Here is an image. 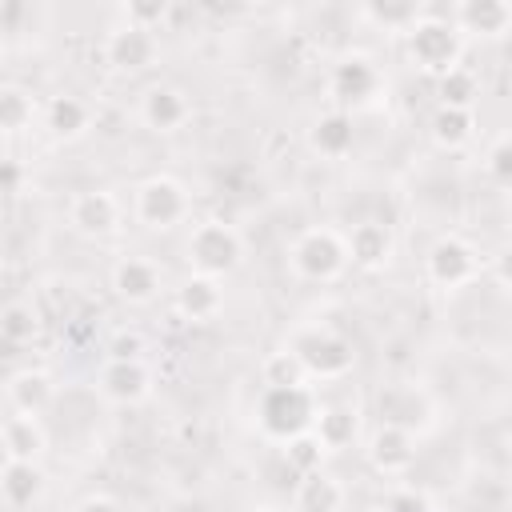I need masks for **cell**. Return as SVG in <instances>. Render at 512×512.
Masks as SVG:
<instances>
[{"instance_id": "1", "label": "cell", "mask_w": 512, "mask_h": 512, "mask_svg": "<svg viewBox=\"0 0 512 512\" xmlns=\"http://www.w3.org/2000/svg\"><path fill=\"white\" fill-rule=\"evenodd\" d=\"M288 352L300 360V368H304L308 380H344L356 368L352 340H344L340 332L320 328V324L296 328L288 336Z\"/></svg>"}, {"instance_id": "2", "label": "cell", "mask_w": 512, "mask_h": 512, "mask_svg": "<svg viewBox=\"0 0 512 512\" xmlns=\"http://www.w3.org/2000/svg\"><path fill=\"white\" fill-rule=\"evenodd\" d=\"M316 396L308 384H292V388H264L260 392V404H256V424L268 440H292V436H304L312 432L316 424Z\"/></svg>"}, {"instance_id": "3", "label": "cell", "mask_w": 512, "mask_h": 512, "mask_svg": "<svg viewBox=\"0 0 512 512\" xmlns=\"http://www.w3.org/2000/svg\"><path fill=\"white\" fill-rule=\"evenodd\" d=\"M184 252H188V268L196 276L220 280V276H232L244 264V236L228 220H204V224L192 228Z\"/></svg>"}, {"instance_id": "4", "label": "cell", "mask_w": 512, "mask_h": 512, "mask_svg": "<svg viewBox=\"0 0 512 512\" xmlns=\"http://www.w3.org/2000/svg\"><path fill=\"white\" fill-rule=\"evenodd\" d=\"M404 48H408V60L424 72V76H444L448 68L460 64L464 56V36L452 28V20H440V16H420L408 32H404Z\"/></svg>"}, {"instance_id": "5", "label": "cell", "mask_w": 512, "mask_h": 512, "mask_svg": "<svg viewBox=\"0 0 512 512\" xmlns=\"http://www.w3.org/2000/svg\"><path fill=\"white\" fill-rule=\"evenodd\" d=\"M288 264L300 280H312V284H324V280H336L344 268H348V248H344V236L336 228H304L292 244H288Z\"/></svg>"}, {"instance_id": "6", "label": "cell", "mask_w": 512, "mask_h": 512, "mask_svg": "<svg viewBox=\"0 0 512 512\" xmlns=\"http://www.w3.org/2000/svg\"><path fill=\"white\" fill-rule=\"evenodd\" d=\"M132 212L144 228L168 232L188 216V188L176 176H148L144 184H136Z\"/></svg>"}, {"instance_id": "7", "label": "cell", "mask_w": 512, "mask_h": 512, "mask_svg": "<svg viewBox=\"0 0 512 512\" xmlns=\"http://www.w3.org/2000/svg\"><path fill=\"white\" fill-rule=\"evenodd\" d=\"M376 92H380V68H376L372 56L348 52V56H340L332 64V72H328V96L340 104V112L344 108H364Z\"/></svg>"}, {"instance_id": "8", "label": "cell", "mask_w": 512, "mask_h": 512, "mask_svg": "<svg viewBox=\"0 0 512 512\" xmlns=\"http://www.w3.org/2000/svg\"><path fill=\"white\" fill-rule=\"evenodd\" d=\"M424 272L436 288H460L480 272V256L464 236H440L424 256Z\"/></svg>"}, {"instance_id": "9", "label": "cell", "mask_w": 512, "mask_h": 512, "mask_svg": "<svg viewBox=\"0 0 512 512\" xmlns=\"http://www.w3.org/2000/svg\"><path fill=\"white\" fill-rule=\"evenodd\" d=\"M156 32H144V28H132V24H116L104 40V60L112 72H124V76H136V72H148L156 64Z\"/></svg>"}, {"instance_id": "10", "label": "cell", "mask_w": 512, "mask_h": 512, "mask_svg": "<svg viewBox=\"0 0 512 512\" xmlns=\"http://www.w3.org/2000/svg\"><path fill=\"white\" fill-rule=\"evenodd\" d=\"M68 224H72L80 236H92V240L112 236V232L120 228V200H116L112 192H104V188H88V192L72 196V204H68Z\"/></svg>"}, {"instance_id": "11", "label": "cell", "mask_w": 512, "mask_h": 512, "mask_svg": "<svg viewBox=\"0 0 512 512\" xmlns=\"http://www.w3.org/2000/svg\"><path fill=\"white\" fill-rule=\"evenodd\" d=\"M368 464L380 472V476H404L412 464H416V436L400 424H380L372 436H368Z\"/></svg>"}, {"instance_id": "12", "label": "cell", "mask_w": 512, "mask_h": 512, "mask_svg": "<svg viewBox=\"0 0 512 512\" xmlns=\"http://www.w3.org/2000/svg\"><path fill=\"white\" fill-rule=\"evenodd\" d=\"M452 28L460 36L500 40L512 28V4H504V0H460L452 8Z\"/></svg>"}, {"instance_id": "13", "label": "cell", "mask_w": 512, "mask_h": 512, "mask_svg": "<svg viewBox=\"0 0 512 512\" xmlns=\"http://www.w3.org/2000/svg\"><path fill=\"white\" fill-rule=\"evenodd\" d=\"M344 248H348V264H356L364 272H380L396 256V240H392L388 224H380V220H360L344 236Z\"/></svg>"}, {"instance_id": "14", "label": "cell", "mask_w": 512, "mask_h": 512, "mask_svg": "<svg viewBox=\"0 0 512 512\" xmlns=\"http://www.w3.org/2000/svg\"><path fill=\"white\" fill-rule=\"evenodd\" d=\"M192 116V100L176 84H152L140 96V120L152 132H180Z\"/></svg>"}, {"instance_id": "15", "label": "cell", "mask_w": 512, "mask_h": 512, "mask_svg": "<svg viewBox=\"0 0 512 512\" xmlns=\"http://www.w3.org/2000/svg\"><path fill=\"white\" fill-rule=\"evenodd\" d=\"M100 396L112 404H140L152 396V372L144 360H108L100 368Z\"/></svg>"}, {"instance_id": "16", "label": "cell", "mask_w": 512, "mask_h": 512, "mask_svg": "<svg viewBox=\"0 0 512 512\" xmlns=\"http://www.w3.org/2000/svg\"><path fill=\"white\" fill-rule=\"evenodd\" d=\"M112 292L128 304H148L160 292V268L144 256H124L112 268Z\"/></svg>"}, {"instance_id": "17", "label": "cell", "mask_w": 512, "mask_h": 512, "mask_svg": "<svg viewBox=\"0 0 512 512\" xmlns=\"http://www.w3.org/2000/svg\"><path fill=\"white\" fill-rule=\"evenodd\" d=\"M172 304H176V312H180L184 320L204 324V320H212V316L224 308V288H220V280H208V276L188 272V276L176 284Z\"/></svg>"}, {"instance_id": "18", "label": "cell", "mask_w": 512, "mask_h": 512, "mask_svg": "<svg viewBox=\"0 0 512 512\" xmlns=\"http://www.w3.org/2000/svg\"><path fill=\"white\" fill-rule=\"evenodd\" d=\"M308 144H312V152L324 156V160L348 156L352 144H356V124H352V116L340 112V108L320 112V116L312 120V128H308Z\"/></svg>"}, {"instance_id": "19", "label": "cell", "mask_w": 512, "mask_h": 512, "mask_svg": "<svg viewBox=\"0 0 512 512\" xmlns=\"http://www.w3.org/2000/svg\"><path fill=\"white\" fill-rule=\"evenodd\" d=\"M52 392H56V384H52V376L44 368H20L4 384V396L16 408V416H40L52 404Z\"/></svg>"}, {"instance_id": "20", "label": "cell", "mask_w": 512, "mask_h": 512, "mask_svg": "<svg viewBox=\"0 0 512 512\" xmlns=\"http://www.w3.org/2000/svg\"><path fill=\"white\" fill-rule=\"evenodd\" d=\"M44 488H48V480H44L40 460H12L0 472V500L8 508H32L44 496Z\"/></svg>"}, {"instance_id": "21", "label": "cell", "mask_w": 512, "mask_h": 512, "mask_svg": "<svg viewBox=\"0 0 512 512\" xmlns=\"http://www.w3.org/2000/svg\"><path fill=\"white\" fill-rule=\"evenodd\" d=\"M292 508L296 512H340L344 508V484L332 472L316 468V472L300 476V484L292 488Z\"/></svg>"}, {"instance_id": "22", "label": "cell", "mask_w": 512, "mask_h": 512, "mask_svg": "<svg viewBox=\"0 0 512 512\" xmlns=\"http://www.w3.org/2000/svg\"><path fill=\"white\" fill-rule=\"evenodd\" d=\"M88 124H92V108H88L80 96L60 92V96H52L48 108H44V128H48L56 140H80V136L88 132Z\"/></svg>"}, {"instance_id": "23", "label": "cell", "mask_w": 512, "mask_h": 512, "mask_svg": "<svg viewBox=\"0 0 512 512\" xmlns=\"http://www.w3.org/2000/svg\"><path fill=\"white\" fill-rule=\"evenodd\" d=\"M428 132H432V140L440 148L456 152V148H464L476 136V112L472 108H444V104H436L432 116H428Z\"/></svg>"}, {"instance_id": "24", "label": "cell", "mask_w": 512, "mask_h": 512, "mask_svg": "<svg viewBox=\"0 0 512 512\" xmlns=\"http://www.w3.org/2000/svg\"><path fill=\"white\" fill-rule=\"evenodd\" d=\"M356 432H360V416H356V408H348V404H332V408H320V412H316L312 436L324 444V452H340V448H348V444L356 440Z\"/></svg>"}, {"instance_id": "25", "label": "cell", "mask_w": 512, "mask_h": 512, "mask_svg": "<svg viewBox=\"0 0 512 512\" xmlns=\"http://www.w3.org/2000/svg\"><path fill=\"white\" fill-rule=\"evenodd\" d=\"M0 428H4V440L12 448V460H40L44 456L48 436H44L40 416H8Z\"/></svg>"}, {"instance_id": "26", "label": "cell", "mask_w": 512, "mask_h": 512, "mask_svg": "<svg viewBox=\"0 0 512 512\" xmlns=\"http://www.w3.org/2000/svg\"><path fill=\"white\" fill-rule=\"evenodd\" d=\"M476 92H480L476 72H468L464 64H456L444 76H436V104H444V108H472Z\"/></svg>"}, {"instance_id": "27", "label": "cell", "mask_w": 512, "mask_h": 512, "mask_svg": "<svg viewBox=\"0 0 512 512\" xmlns=\"http://www.w3.org/2000/svg\"><path fill=\"white\" fill-rule=\"evenodd\" d=\"M420 16H424L420 4H388V0L380 4V0H376V4H364V8H360V20L376 24L380 32H408Z\"/></svg>"}, {"instance_id": "28", "label": "cell", "mask_w": 512, "mask_h": 512, "mask_svg": "<svg viewBox=\"0 0 512 512\" xmlns=\"http://www.w3.org/2000/svg\"><path fill=\"white\" fill-rule=\"evenodd\" d=\"M32 116H36L32 96L16 84H0V132H24Z\"/></svg>"}, {"instance_id": "29", "label": "cell", "mask_w": 512, "mask_h": 512, "mask_svg": "<svg viewBox=\"0 0 512 512\" xmlns=\"http://www.w3.org/2000/svg\"><path fill=\"white\" fill-rule=\"evenodd\" d=\"M260 380H264V388H292V384H308V376H304L300 360H296L288 348H280V352H268V356H264V364H260Z\"/></svg>"}, {"instance_id": "30", "label": "cell", "mask_w": 512, "mask_h": 512, "mask_svg": "<svg viewBox=\"0 0 512 512\" xmlns=\"http://www.w3.org/2000/svg\"><path fill=\"white\" fill-rule=\"evenodd\" d=\"M36 332H40V316L32 312V304H8L0 312V340L28 344V340H36Z\"/></svg>"}, {"instance_id": "31", "label": "cell", "mask_w": 512, "mask_h": 512, "mask_svg": "<svg viewBox=\"0 0 512 512\" xmlns=\"http://www.w3.org/2000/svg\"><path fill=\"white\" fill-rule=\"evenodd\" d=\"M284 460H288V468H296L300 476H308V472L320 468V460H324V444H320L312 432L292 436V440H284Z\"/></svg>"}, {"instance_id": "32", "label": "cell", "mask_w": 512, "mask_h": 512, "mask_svg": "<svg viewBox=\"0 0 512 512\" xmlns=\"http://www.w3.org/2000/svg\"><path fill=\"white\" fill-rule=\"evenodd\" d=\"M484 172H488V180H492L496 188H508V184H512V140H508L504 132L488 144V152H484Z\"/></svg>"}, {"instance_id": "33", "label": "cell", "mask_w": 512, "mask_h": 512, "mask_svg": "<svg viewBox=\"0 0 512 512\" xmlns=\"http://www.w3.org/2000/svg\"><path fill=\"white\" fill-rule=\"evenodd\" d=\"M164 20H168V4L164 0H132V4H124V24H132V28L156 32Z\"/></svg>"}, {"instance_id": "34", "label": "cell", "mask_w": 512, "mask_h": 512, "mask_svg": "<svg viewBox=\"0 0 512 512\" xmlns=\"http://www.w3.org/2000/svg\"><path fill=\"white\" fill-rule=\"evenodd\" d=\"M384 508L388 512H436L424 488H392L388 500H384Z\"/></svg>"}, {"instance_id": "35", "label": "cell", "mask_w": 512, "mask_h": 512, "mask_svg": "<svg viewBox=\"0 0 512 512\" xmlns=\"http://www.w3.org/2000/svg\"><path fill=\"white\" fill-rule=\"evenodd\" d=\"M144 336L140 332H116L108 344V360H144Z\"/></svg>"}, {"instance_id": "36", "label": "cell", "mask_w": 512, "mask_h": 512, "mask_svg": "<svg viewBox=\"0 0 512 512\" xmlns=\"http://www.w3.org/2000/svg\"><path fill=\"white\" fill-rule=\"evenodd\" d=\"M72 512H124V508H120L112 496H104V492H92V496H84V500H80Z\"/></svg>"}, {"instance_id": "37", "label": "cell", "mask_w": 512, "mask_h": 512, "mask_svg": "<svg viewBox=\"0 0 512 512\" xmlns=\"http://www.w3.org/2000/svg\"><path fill=\"white\" fill-rule=\"evenodd\" d=\"M24 180V168L16 160H0V192H16Z\"/></svg>"}, {"instance_id": "38", "label": "cell", "mask_w": 512, "mask_h": 512, "mask_svg": "<svg viewBox=\"0 0 512 512\" xmlns=\"http://www.w3.org/2000/svg\"><path fill=\"white\" fill-rule=\"evenodd\" d=\"M12 464V448H8V440H4V428H0V472Z\"/></svg>"}, {"instance_id": "39", "label": "cell", "mask_w": 512, "mask_h": 512, "mask_svg": "<svg viewBox=\"0 0 512 512\" xmlns=\"http://www.w3.org/2000/svg\"><path fill=\"white\" fill-rule=\"evenodd\" d=\"M364 512H388V508H384V504H368Z\"/></svg>"}, {"instance_id": "40", "label": "cell", "mask_w": 512, "mask_h": 512, "mask_svg": "<svg viewBox=\"0 0 512 512\" xmlns=\"http://www.w3.org/2000/svg\"><path fill=\"white\" fill-rule=\"evenodd\" d=\"M4 404H8V396H4V384H0V412H4Z\"/></svg>"}, {"instance_id": "41", "label": "cell", "mask_w": 512, "mask_h": 512, "mask_svg": "<svg viewBox=\"0 0 512 512\" xmlns=\"http://www.w3.org/2000/svg\"><path fill=\"white\" fill-rule=\"evenodd\" d=\"M0 64H4V48H0Z\"/></svg>"}]
</instances>
